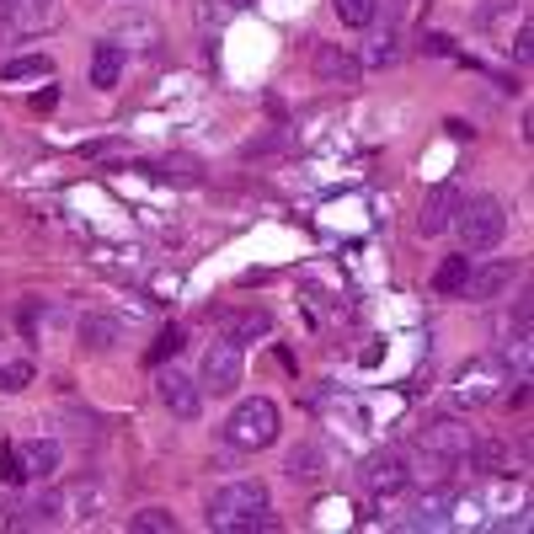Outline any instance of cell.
Instances as JSON below:
<instances>
[{"label": "cell", "instance_id": "obj_18", "mask_svg": "<svg viewBox=\"0 0 534 534\" xmlns=\"http://www.w3.org/2000/svg\"><path fill=\"white\" fill-rule=\"evenodd\" d=\"M145 171L155 182H177V187H198L203 182V161H198V155H166V161H150Z\"/></svg>", "mask_w": 534, "mask_h": 534}, {"label": "cell", "instance_id": "obj_34", "mask_svg": "<svg viewBox=\"0 0 534 534\" xmlns=\"http://www.w3.org/2000/svg\"><path fill=\"white\" fill-rule=\"evenodd\" d=\"M417 49H422V54H433V59H454V38H449V33H422Z\"/></svg>", "mask_w": 534, "mask_h": 534}, {"label": "cell", "instance_id": "obj_29", "mask_svg": "<svg viewBox=\"0 0 534 534\" xmlns=\"http://www.w3.org/2000/svg\"><path fill=\"white\" fill-rule=\"evenodd\" d=\"M27 385H33V364H0V390L6 396H17Z\"/></svg>", "mask_w": 534, "mask_h": 534}, {"label": "cell", "instance_id": "obj_23", "mask_svg": "<svg viewBox=\"0 0 534 534\" xmlns=\"http://www.w3.org/2000/svg\"><path fill=\"white\" fill-rule=\"evenodd\" d=\"M49 17H54V0H11V22H17L22 33H38Z\"/></svg>", "mask_w": 534, "mask_h": 534}, {"label": "cell", "instance_id": "obj_19", "mask_svg": "<svg viewBox=\"0 0 534 534\" xmlns=\"http://www.w3.org/2000/svg\"><path fill=\"white\" fill-rule=\"evenodd\" d=\"M219 326H225L230 342H257L273 332V316L267 310H241V316H219Z\"/></svg>", "mask_w": 534, "mask_h": 534}, {"label": "cell", "instance_id": "obj_32", "mask_svg": "<svg viewBox=\"0 0 534 534\" xmlns=\"http://www.w3.org/2000/svg\"><path fill=\"white\" fill-rule=\"evenodd\" d=\"M513 17V0H486V6L476 11V27H502Z\"/></svg>", "mask_w": 534, "mask_h": 534}, {"label": "cell", "instance_id": "obj_7", "mask_svg": "<svg viewBox=\"0 0 534 534\" xmlns=\"http://www.w3.org/2000/svg\"><path fill=\"white\" fill-rule=\"evenodd\" d=\"M460 209H465V187L460 182H438L428 193V203H422V214H417V230L422 235H444Z\"/></svg>", "mask_w": 534, "mask_h": 534}, {"label": "cell", "instance_id": "obj_16", "mask_svg": "<svg viewBox=\"0 0 534 534\" xmlns=\"http://www.w3.org/2000/svg\"><path fill=\"white\" fill-rule=\"evenodd\" d=\"M22 454V470L27 481H54L59 476V444H49V438H33V444H17Z\"/></svg>", "mask_w": 534, "mask_h": 534}, {"label": "cell", "instance_id": "obj_40", "mask_svg": "<svg viewBox=\"0 0 534 534\" xmlns=\"http://www.w3.org/2000/svg\"><path fill=\"white\" fill-rule=\"evenodd\" d=\"M230 6H235V11H241V6H251V0H230Z\"/></svg>", "mask_w": 534, "mask_h": 534}, {"label": "cell", "instance_id": "obj_36", "mask_svg": "<svg viewBox=\"0 0 534 534\" xmlns=\"http://www.w3.org/2000/svg\"><path fill=\"white\" fill-rule=\"evenodd\" d=\"M118 150V139H91V145H81V155L86 161H107V155Z\"/></svg>", "mask_w": 534, "mask_h": 534}, {"label": "cell", "instance_id": "obj_38", "mask_svg": "<svg viewBox=\"0 0 534 534\" xmlns=\"http://www.w3.org/2000/svg\"><path fill=\"white\" fill-rule=\"evenodd\" d=\"M0 22H11V0H0Z\"/></svg>", "mask_w": 534, "mask_h": 534}, {"label": "cell", "instance_id": "obj_17", "mask_svg": "<svg viewBox=\"0 0 534 534\" xmlns=\"http://www.w3.org/2000/svg\"><path fill=\"white\" fill-rule=\"evenodd\" d=\"M75 337H81V348H91V353H113L118 342H123V326L113 316H81Z\"/></svg>", "mask_w": 534, "mask_h": 534}, {"label": "cell", "instance_id": "obj_37", "mask_svg": "<svg viewBox=\"0 0 534 534\" xmlns=\"http://www.w3.org/2000/svg\"><path fill=\"white\" fill-rule=\"evenodd\" d=\"M444 129H449V139H470V123H460V118H449Z\"/></svg>", "mask_w": 534, "mask_h": 534}, {"label": "cell", "instance_id": "obj_13", "mask_svg": "<svg viewBox=\"0 0 534 534\" xmlns=\"http://www.w3.org/2000/svg\"><path fill=\"white\" fill-rule=\"evenodd\" d=\"M123 65H129V49L113 43V38H102L97 49H91V86H97V91H113L118 75H123Z\"/></svg>", "mask_w": 534, "mask_h": 534}, {"label": "cell", "instance_id": "obj_28", "mask_svg": "<svg viewBox=\"0 0 534 534\" xmlns=\"http://www.w3.org/2000/svg\"><path fill=\"white\" fill-rule=\"evenodd\" d=\"M289 145V139L284 134H257V139H246V145H241V161H257V155H278V150H284Z\"/></svg>", "mask_w": 534, "mask_h": 534}, {"label": "cell", "instance_id": "obj_10", "mask_svg": "<svg viewBox=\"0 0 534 534\" xmlns=\"http://www.w3.org/2000/svg\"><path fill=\"white\" fill-rule=\"evenodd\" d=\"M316 75L326 86H358V81H364V59L348 54L342 43H321V49H316Z\"/></svg>", "mask_w": 534, "mask_h": 534}, {"label": "cell", "instance_id": "obj_12", "mask_svg": "<svg viewBox=\"0 0 534 534\" xmlns=\"http://www.w3.org/2000/svg\"><path fill=\"white\" fill-rule=\"evenodd\" d=\"M465 465L481 470V476H513V449L502 444V438H470Z\"/></svg>", "mask_w": 534, "mask_h": 534}, {"label": "cell", "instance_id": "obj_30", "mask_svg": "<svg viewBox=\"0 0 534 534\" xmlns=\"http://www.w3.org/2000/svg\"><path fill=\"white\" fill-rule=\"evenodd\" d=\"M396 59H401L396 27H385V38H374V49H369V65H396Z\"/></svg>", "mask_w": 534, "mask_h": 534}, {"label": "cell", "instance_id": "obj_6", "mask_svg": "<svg viewBox=\"0 0 534 534\" xmlns=\"http://www.w3.org/2000/svg\"><path fill=\"white\" fill-rule=\"evenodd\" d=\"M155 396H161V406H166L171 417H182V422H193V417L203 412V385L187 380V374H177V369H161Z\"/></svg>", "mask_w": 534, "mask_h": 534}, {"label": "cell", "instance_id": "obj_21", "mask_svg": "<svg viewBox=\"0 0 534 534\" xmlns=\"http://www.w3.org/2000/svg\"><path fill=\"white\" fill-rule=\"evenodd\" d=\"M49 75H54L49 54H22V59H6V65H0V81H49Z\"/></svg>", "mask_w": 534, "mask_h": 534}, {"label": "cell", "instance_id": "obj_39", "mask_svg": "<svg viewBox=\"0 0 534 534\" xmlns=\"http://www.w3.org/2000/svg\"><path fill=\"white\" fill-rule=\"evenodd\" d=\"M417 6V0H396V11H412Z\"/></svg>", "mask_w": 534, "mask_h": 534}, {"label": "cell", "instance_id": "obj_35", "mask_svg": "<svg viewBox=\"0 0 534 534\" xmlns=\"http://www.w3.org/2000/svg\"><path fill=\"white\" fill-rule=\"evenodd\" d=\"M513 59H518V65H529V59H534V33H529V22L518 27V38H513Z\"/></svg>", "mask_w": 534, "mask_h": 534}, {"label": "cell", "instance_id": "obj_14", "mask_svg": "<svg viewBox=\"0 0 534 534\" xmlns=\"http://www.w3.org/2000/svg\"><path fill=\"white\" fill-rule=\"evenodd\" d=\"M59 518H65V497H59V492H43V497L22 502V508L11 513V529H54Z\"/></svg>", "mask_w": 534, "mask_h": 534}, {"label": "cell", "instance_id": "obj_2", "mask_svg": "<svg viewBox=\"0 0 534 534\" xmlns=\"http://www.w3.org/2000/svg\"><path fill=\"white\" fill-rule=\"evenodd\" d=\"M449 230H460L465 257H486V251H497L502 235H508V209H502V198H465V209L454 214Z\"/></svg>", "mask_w": 534, "mask_h": 534}, {"label": "cell", "instance_id": "obj_1", "mask_svg": "<svg viewBox=\"0 0 534 534\" xmlns=\"http://www.w3.org/2000/svg\"><path fill=\"white\" fill-rule=\"evenodd\" d=\"M209 529L219 534H257L278 529L273 508H267V486L262 481H230L209 497Z\"/></svg>", "mask_w": 534, "mask_h": 534}, {"label": "cell", "instance_id": "obj_33", "mask_svg": "<svg viewBox=\"0 0 534 534\" xmlns=\"http://www.w3.org/2000/svg\"><path fill=\"white\" fill-rule=\"evenodd\" d=\"M0 481H6V486H22V481H27V470H22V454H17V444H11L6 454H0Z\"/></svg>", "mask_w": 534, "mask_h": 534}, {"label": "cell", "instance_id": "obj_26", "mask_svg": "<svg viewBox=\"0 0 534 534\" xmlns=\"http://www.w3.org/2000/svg\"><path fill=\"white\" fill-rule=\"evenodd\" d=\"M123 38H139V49H150L161 33H155V22H145V17H123V22L113 27V43H123Z\"/></svg>", "mask_w": 534, "mask_h": 534}, {"label": "cell", "instance_id": "obj_9", "mask_svg": "<svg viewBox=\"0 0 534 534\" xmlns=\"http://www.w3.org/2000/svg\"><path fill=\"white\" fill-rule=\"evenodd\" d=\"M513 289V262H502V257H492V262H470V278H465V300H502V294Z\"/></svg>", "mask_w": 534, "mask_h": 534}, {"label": "cell", "instance_id": "obj_31", "mask_svg": "<svg viewBox=\"0 0 534 534\" xmlns=\"http://www.w3.org/2000/svg\"><path fill=\"white\" fill-rule=\"evenodd\" d=\"M230 11H235L230 0H198V22H203V27H225Z\"/></svg>", "mask_w": 534, "mask_h": 534}, {"label": "cell", "instance_id": "obj_22", "mask_svg": "<svg viewBox=\"0 0 534 534\" xmlns=\"http://www.w3.org/2000/svg\"><path fill=\"white\" fill-rule=\"evenodd\" d=\"M465 278H470V257L460 251V257H444V262H438V273H433V289L449 300V294H460V289H465Z\"/></svg>", "mask_w": 534, "mask_h": 534}, {"label": "cell", "instance_id": "obj_5", "mask_svg": "<svg viewBox=\"0 0 534 534\" xmlns=\"http://www.w3.org/2000/svg\"><path fill=\"white\" fill-rule=\"evenodd\" d=\"M428 454H438V460H449V465H465V454H470V422H460V417H438V422H428L422 428V438H417Z\"/></svg>", "mask_w": 534, "mask_h": 534}, {"label": "cell", "instance_id": "obj_24", "mask_svg": "<svg viewBox=\"0 0 534 534\" xmlns=\"http://www.w3.org/2000/svg\"><path fill=\"white\" fill-rule=\"evenodd\" d=\"M129 529L134 534H177V513H166V508H139L129 518Z\"/></svg>", "mask_w": 534, "mask_h": 534}, {"label": "cell", "instance_id": "obj_25", "mask_svg": "<svg viewBox=\"0 0 534 534\" xmlns=\"http://www.w3.org/2000/svg\"><path fill=\"white\" fill-rule=\"evenodd\" d=\"M332 6H337V17L348 27H369L374 11H380V0H332Z\"/></svg>", "mask_w": 534, "mask_h": 534}, {"label": "cell", "instance_id": "obj_20", "mask_svg": "<svg viewBox=\"0 0 534 534\" xmlns=\"http://www.w3.org/2000/svg\"><path fill=\"white\" fill-rule=\"evenodd\" d=\"M284 470H289L294 481H321V476H326V449H321V444H294L289 460H284Z\"/></svg>", "mask_w": 534, "mask_h": 534}, {"label": "cell", "instance_id": "obj_8", "mask_svg": "<svg viewBox=\"0 0 534 534\" xmlns=\"http://www.w3.org/2000/svg\"><path fill=\"white\" fill-rule=\"evenodd\" d=\"M497 380H502L497 358H470V364L454 374V396L470 401V406H481V401H492V396H497Z\"/></svg>", "mask_w": 534, "mask_h": 534}, {"label": "cell", "instance_id": "obj_4", "mask_svg": "<svg viewBox=\"0 0 534 534\" xmlns=\"http://www.w3.org/2000/svg\"><path fill=\"white\" fill-rule=\"evenodd\" d=\"M246 374V358H241V342H214L209 353H203V369H198V385L209 390V396H230L235 385H241Z\"/></svg>", "mask_w": 534, "mask_h": 534}, {"label": "cell", "instance_id": "obj_3", "mask_svg": "<svg viewBox=\"0 0 534 534\" xmlns=\"http://www.w3.org/2000/svg\"><path fill=\"white\" fill-rule=\"evenodd\" d=\"M273 438H278V406L267 396L241 401L230 412V422H225V444L230 449H267Z\"/></svg>", "mask_w": 534, "mask_h": 534}, {"label": "cell", "instance_id": "obj_27", "mask_svg": "<svg viewBox=\"0 0 534 534\" xmlns=\"http://www.w3.org/2000/svg\"><path fill=\"white\" fill-rule=\"evenodd\" d=\"M177 353H182V326H166V332H161V337L150 342V353H145V358H150L155 369H161L166 358H177Z\"/></svg>", "mask_w": 534, "mask_h": 534}, {"label": "cell", "instance_id": "obj_11", "mask_svg": "<svg viewBox=\"0 0 534 534\" xmlns=\"http://www.w3.org/2000/svg\"><path fill=\"white\" fill-rule=\"evenodd\" d=\"M406 481H412V465H406V460H401L396 449L374 454V460L364 465V486H369L374 497H396V492H401Z\"/></svg>", "mask_w": 534, "mask_h": 534}, {"label": "cell", "instance_id": "obj_15", "mask_svg": "<svg viewBox=\"0 0 534 534\" xmlns=\"http://www.w3.org/2000/svg\"><path fill=\"white\" fill-rule=\"evenodd\" d=\"M449 513H454V492H449L444 481H433V492L412 508L406 529H444V524H449Z\"/></svg>", "mask_w": 534, "mask_h": 534}]
</instances>
